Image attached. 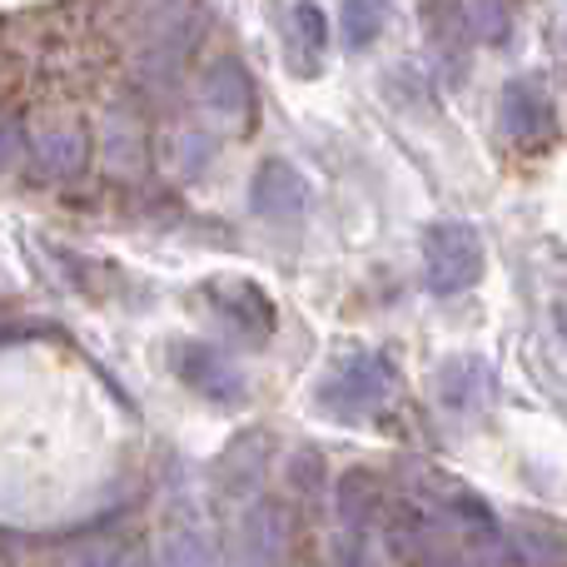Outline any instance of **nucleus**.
<instances>
[{"label":"nucleus","instance_id":"obj_8","mask_svg":"<svg viewBox=\"0 0 567 567\" xmlns=\"http://www.w3.org/2000/svg\"><path fill=\"white\" fill-rule=\"evenodd\" d=\"M498 120L513 145H543V140L558 135V110H553V95L538 75H518L503 85Z\"/></svg>","mask_w":567,"mask_h":567},{"label":"nucleus","instance_id":"obj_19","mask_svg":"<svg viewBox=\"0 0 567 567\" xmlns=\"http://www.w3.org/2000/svg\"><path fill=\"white\" fill-rule=\"evenodd\" d=\"M473 25H478L483 40H508L513 16H508V6H503V0H478V16H473Z\"/></svg>","mask_w":567,"mask_h":567},{"label":"nucleus","instance_id":"obj_12","mask_svg":"<svg viewBox=\"0 0 567 567\" xmlns=\"http://www.w3.org/2000/svg\"><path fill=\"white\" fill-rule=\"evenodd\" d=\"M199 100H205L209 115L219 120H245L255 105V85H249V70L235 55H219L215 65L199 75Z\"/></svg>","mask_w":567,"mask_h":567},{"label":"nucleus","instance_id":"obj_18","mask_svg":"<svg viewBox=\"0 0 567 567\" xmlns=\"http://www.w3.org/2000/svg\"><path fill=\"white\" fill-rule=\"evenodd\" d=\"M289 483L299 488V498H319L323 488H329V473H323V458L319 449H299L289 458Z\"/></svg>","mask_w":567,"mask_h":567},{"label":"nucleus","instance_id":"obj_5","mask_svg":"<svg viewBox=\"0 0 567 567\" xmlns=\"http://www.w3.org/2000/svg\"><path fill=\"white\" fill-rule=\"evenodd\" d=\"M433 393H439L443 413L473 423L483 413H493V403H498V373L483 353H453L433 373Z\"/></svg>","mask_w":567,"mask_h":567},{"label":"nucleus","instance_id":"obj_21","mask_svg":"<svg viewBox=\"0 0 567 567\" xmlns=\"http://www.w3.org/2000/svg\"><path fill=\"white\" fill-rule=\"evenodd\" d=\"M553 319H558V333H563V343H567V299H558V309H553Z\"/></svg>","mask_w":567,"mask_h":567},{"label":"nucleus","instance_id":"obj_15","mask_svg":"<svg viewBox=\"0 0 567 567\" xmlns=\"http://www.w3.org/2000/svg\"><path fill=\"white\" fill-rule=\"evenodd\" d=\"M429 35H433V55L439 60H458L463 65V45H468V16L458 0H429Z\"/></svg>","mask_w":567,"mask_h":567},{"label":"nucleus","instance_id":"obj_4","mask_svg":"<svg viewBox=\"0 0 567 567\" xmlns=\"http://www.w3.org/2000/svg\"><path fill=\"white\" fill-rule=\"evenodd\" d=\"M373 523H379V478L369 468L339 473V483H333V528H339L333 558L359 563L363 543L373 538Z\"/></svg>","mask_w":567,"mask_h":567},{"label":"nucleus","instance_id":"obj_3","mask_svg":"<svg viewBox=\"0 0 567 567\" xmlns=\"http://www.w3.org/2000/svg\"><path fill=\"white\" fill-rule=\"evenodd\" d=\"M423 275L433 293H463L483 279V239L463 219H443L429 225L423 235Z\"/></svg>","mask_w":567,"mask_h":567},{"label":"nucleus","instance_id":"obj_13","mask_svg":"<svg viewBox=\"0 0 567 567\" xmlns=\"http://www.w3.org/2000/svg\"><path fill=\"white\" fill-rule=\"evenodd\" d=\"M30 150H35V165L50 179H75L85 169V135L75 125H45L30 140Z\"/></svg>","mask_w":567,"mask_h":567},{"label":"nucleus","instance_id":"obj_7","mask_svg":"<svg viewBox=\"0 0 567 567\" xmlns=\"http://www.w3.org/2000/svg\"><path fill=\"white\" fill-rule=\"evenodd\" d=\"M205 299L245 343H269V333L279 329L275 299L255 279H215V284H205Z\"/></svg>","mask_w":567,"mask_h":567},{"label":"nucleus","instance_id":"obj_17","mask_svg":"<svg viewBox=\"0 0 567 567\" xmlns=\"http://www.w3.org/2000/svg\"><path fill=\"white\" fill-rule=\"evenodd\" d=\"M389 20V0H343L339 6V35L349 50H369L383 35Z\"/></svg>","mask_w":567,"mask_h":567},{"label":"nucleus","instance_id":"obj_9","mask_svg":"<svg viewBox=\"0 0 567 567\" xmlns=\"http://www.w3.org/2000/svg\"><path fill=\"white\" fill-rule=\"evenodd\" d=\"M239 558L245 563H279L293 543V513L284 498H265L255 493L249 503H239Z\"/></svg>","mask_w":567,"mask_h":567},{"label":"nucleus","instance_id":"obj_16","mask_svg":"<svg viewBox=\"0 0 567 567\" xmlns=\"http://www.w3.org/2000/svg\"><path fill=\"white\" fill-rule=\"evenodd\" d=\"M289 40H293V55H303V70H313L319 55L329 50V16L313 0L289 6Z\"/></svg>","mask_w":567,"mask_h":567},{"label":"nucleus","instance_id":"obj_20","mask_svg":"<svg viewBox=\"0 0 567 567\" xmlns=\"http://www.w3.org/2000/svg\"><path fill=\"white\" fill-rule=\"evenodd\" d=\"M20 159V130L10 120H0V175H10Z\"/></svg>","mask_w":567,"mask_h":567},{"label":"nucleus","instance_id":"obj_14","mask_svg":"<svg viewBox=\"0 0 567 567\" xmlns=\"http://www.w3.org/2000/svg\"><path fill=\"white\" fill-rule=\"evenodd\" d=\"M105 165L125 179L145 169V130H140V120L125 115V110H115L105 125Z\"/></svg>","mask_w":567,"mask_h":567},{"label":"nucleus","instance_id":"obj_11","mask_svg":"<svg viewBox=\"0 0 567 567\" xmlns=\"http://www.w3.org/2000/svg\"><path fill=\"white\" fill-rule=\"evenodd\" d=\"M265 468H269V443L265 433H239L225 443L215 463V488L225 503H249L255 493H265Z\"/></svg>","mask_w":567,"mask_h":567},{"label":"nucleus","instance_id":"obj_1","mask_svg":"<svg viewBox=\"0 0 567 567\" xmlns=\"http://www.w3.org/2000/svg\"><path fill=\"white\" fill-rule=\"evenodd\" d=\"M399 389V363L389 353H349L319 379V403L333 419H363V413L383 409Z\"/></svg>","mask_w":567,"mask_h":567},{"label":"nucleus","instance_id":"obj_6","mask_svg":"<svg viewBox=\"0 0 567 567\" xmlns=\"http://www.w3.org/2000/svg\"><path fill=\"white\" fill-rule=\"evenodd\" d=\"M169 363H175L179 383H185V389H195L199 399L225 403V409L245 403L249 379L239 373V363L229 359V353H219V349H215V343H199V339L175 343V349H169Z\"/></svg>","mask_w":567,"mask_h":567},{"label":"nucleus","instance_id":"obj_2","mask_svg":"<svg viewBox=\"0 0 567 567\" xmlns=\"http://www.w3.org/2000/svg\"><path fill=\"white\" fill-rule=\"evenodd\" d=\"M199 16H205V10H199L195 0H135L130 30H135L140 60L155 70L179 65V55H185L199 35Z\"/></svg>","mask_w":567,"mask_h":567},{"label":"nucleus","instance_id":"obj_10","mask_svg":"<svg viewBox=\"0 0 567 567\" xmlns=\"http://www.w3.org/2000/svg\"><path fill=\"white\" fill-rule=\"evenodd\" d=\"M309 205V189H303V175L289 165V159H265L249 179V209H255L265 225H293Z\"/></svg>","mask_w":567,"mask_h":567}]
</instances>
